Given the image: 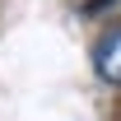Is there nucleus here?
I'll use <instances>...</instances> for the list:
<instances>
[{
	"label": "nucleus",
	"mask_w": 121,
	"mask_h": 121,
	"mask_svg": "<svg viewBox=\"0 0 121 121\" xmlns=\"http://www.w3.org/2000/svg\"><path fill=\"white\" fill-rule=\"evenodd\" d=\"M93 70L103 84H117L121 89V28H107L93 47Z\"/></svg>",
	"instance_id": "f257e3e1"
}]
</instances>
